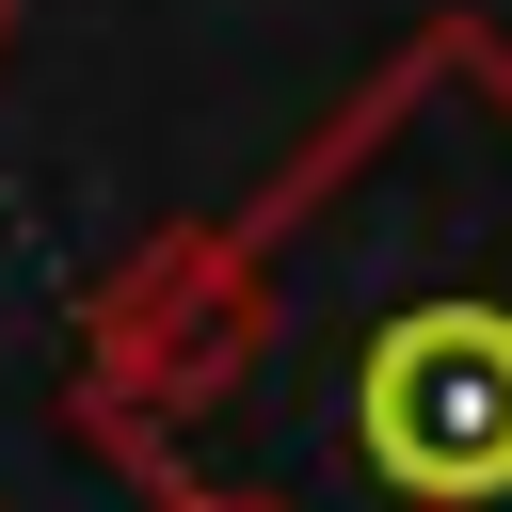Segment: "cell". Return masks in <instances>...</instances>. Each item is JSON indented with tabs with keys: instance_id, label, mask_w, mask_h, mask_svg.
<instances>
[{
	"instance_id": "1",
	"label": "cell",
	"mask_w": 512,
	"mask_h": 512,
	"mask_svg": "<svg viewBox=\"0 0 512 512\" xmlns=\"http://www.w3.org/2000/svg\"><path fill=\"white\" fill-rule=\"evenodd\" d=\"M64 432L144 512H512V32L416 16L256 192L96 272Z\"/></svg>"
},
{
	"instance_id": "2",
	"label": "cell",
	"mask_w": 512,
	"mask_h": 512,
	"mask_svg": "<svg viewBox=\"0 0 512 512\" xmlns=\"http://www.w3.org/2000/svg\"><path fill=\"white\" fill-rule=\"evenodd\" d=\"M0 48H16V0H0Z\"/></svg>"
}]
</instances>
